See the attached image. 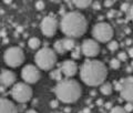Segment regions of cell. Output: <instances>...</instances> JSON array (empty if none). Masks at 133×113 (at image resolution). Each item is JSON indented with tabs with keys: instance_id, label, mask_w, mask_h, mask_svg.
Masks as SVG:
<instances>
[{
	"instance_id": "6da1fadb",
	"label": "cell",
	"mask_w": 133,
	"mask_h": 113,
	"mask_svg": "<svg viewBox=\"0 0 133 113\" xmlns=\"http://www.w3.org/2000/svg\"><path fill=\"white\" fill-rule=\"evenodd\" d=\"M61 31L69 38H79L84 35L88 28V22L81 12L70 11L63 15L60 21Z\"/></svg>"
},
{
	"instance_id": "7a4b0ae2",
	"label": "cell",
	"mask_w": 133,
	"mask_h": 113,
	"mask_svg": "<svg viewBox=\"0 0 133 113\" xmlns=\"http://www.w3.org/2000/svg\"><path fill=\"white\" fill-rule=\"evenodd\" d=\"M108 75V70L101 61L88 60L81 65L80 77L81 80L90 87L103 84Z\"/></svg>"
},
{
	"instance_id": "3957f363",
	"label": "cell",
	"mask_w": 133,
	"mask_h": 113,
	"mask_svg": "<svg viewBox=\"0 0 133 113\" xmlns=\"http://www.w3.org/2000/svg\"><path fill=\"white\" fill-rule=\"evenodd\" d=\"M81 85L73 79H63L55 88V93L59 101L63 103H72L81 97Z\"/></svg>"
},
{
	"instance_id": "277c9868",
	"label": "cell",
	"mask_w": 133,
	"mask_h": 113,
	"mask_svg": "<svg viewBox=\"0 0 133 113\" xmlns=\"http://www.w3.org/2000/svg\"><path fill=\"white\" fill-rule=\"evenodd\" d=\"M35 61L38 68L42 70L52 69L57 63V54L56 51L50 48L40 49L35 56Z\"/></svg>"
},
{
	"instance_id": "5b68a950",
	"label": "cell",
	"mask_w": 133,
	"mask_h": 113,
	"mask_svg": "<svg viewBox=\"0 0 133 113\" xmlns=\"http://www.w3.org/2000/svg\"><path fill=\"white\" fill-rule=\"evenodd\" d=\"M10 94L15 101L19 103H26L32 98V89L26 82H18L12 85Z\"/></svg>"
},
{
	"instance_id": "8992f818",
	"label": "cell",
	"mask_w": 133,
	"mask_h": 113,
	"mask_svg": "<svg viewBox=\"0 0 133 113\" xmlns=\"http://www.w3.org/2000/svg\"><path fill=\"white\" fill-rule=\"evenodd\" d=\"M3 60L7 65L11 68H16L23 63L24 61V53L20 47H10L8 48L5 54H3Z\"/></svg>"
},
{
	"instance_id": "52a82bcc",
	"label": "cell",
	"mask_w": 133,
	"mask_h": 113,
	"mask_svg": "<svg viewBox=\"0 0 133 113\" xmlns=\"http://www.w3.org/2000/svg\"><path fill=\"white\" fill-rule=\"evenodd\" d=\"M92 36L97 41L100 42H108L113 37V28L109 23L99 22L92 29Z\"/></svg>"
},
{
	"instance_id": "ba28073f",
	"label": "cell",
	"mask_w": 133,
	"mask_h": 113,
	"mask_svg": "<svg viewBox=\"0 0 133 113\" xmlns=\"http://www.w3.org/2000/svg\"><path fill=\"white\" fill-rule=\"evenodd\" d=\"M21 77L26 83H36L40 80L41 73L38 67L32 65V64H27L24 68H22L21 71Z\"/></svg>"
},
{
	"instance_id": "9c48e42d",
	"label": "cell",
	"mask_w": 133,
	"mask_h": 113,
	"mask_svg": "<svg viewBox=\"0 0 133 113\" xmlns=\"http://www.w3.org/2000/svg\"><path fill=\"white\" fill-rule=\"evenodd\" d=\"M40 28L45 37H53L58 29V20L53 16H47L41 21Z\"/></svg>"
},
{
	"instance_id": "30bf717a",
	"label": "cell",
	"mask_w": 133,
	"mask_h": 113,
	"mask_svg": "<svg viewBox=\"0 0 133 113\" xmlns=\"http://www.w3.org/2000/svg\"><path fill=\"white\" fill-rule=\"evenodd\" d=\"M81 51L85 57H97L100 52V45L97 40L85 39L81 44Z\"/></svg>"
},
{
	"instance_id": "8fae6325",
	"label": "cell",
	"mask_w": 133,
	"mask_h": 113,
	"mask_svg": "<svg viewBox=\"0 0 133 113\" xmlns=\"http://www.w3.org/2000/svg\"><path fill=\"white\" fill-rule=\"evenodd\" d=\"M122 89L121 95L122 98L129 103H133V77H128L121 81Z\"/></svg>"
},
{
	"instance_id": "7c38bea8",
	"label": "cell",
	"mask_w": 133,
	"mask_h": 113,
	"mask_svg": "<svg viewBox=\"0 0 133 113\" xmlns=\"http://www.w3.org/2000/svg\"><path fill=\"white\" fill-rule=\"evenodd\" d=\"M77 70H78V67H77V63L72 60H65L62 62L61 64V71L63 75L68 78H71L73 77L74 74L77 73Z\"/></svg>"
},
{
	"instance_id": "4fadbf2b",
	"label": "cell",
	"mask_w": 133,
	"mask_h": 113,
	"mask_svg": "<svg viewBox=\"0 0 133 113\" xmlns=\"http://www.w3.org/2000/svg\"><path fill=\"white\" fill-rule=\"evenodd\" d=\"M0 82L2 87H10L16 84V74L10 70H2L1 75H0Z\"/></svg>"
},
{
	"instance_id": "5bb4252c",
	"label": "cell",
	"mask_w": 133,
	"mask_h": 113,
	"mask_svg": "<svg viewBox=\"0 0 133 113\" xmlns=\"http://www.w3.org/2000/svg\"><path fill=\"white\" fill-rule=\"evenodd\" d=\"M18 107L8 99H1L0 101V113H18Z\"/></svg>"
},
{
	"instance_id": "9a60e30c",
	"label": "cell",
	"mask_w": 133,
	"mask_h": 113,
	"mask_svg": "<svg viewBox=\"0 0 133 113\" xmlns=\"http://www.w3.org/2000/svg\"><path fill=\"white\" fill-rule=\"evenodd\" d=\"M63 45L65 51H73V49L76 48V41H74L72 38H66V39H63Z\"/></svg>"
},
{
	"instance_id": "2e32d148",
	"label": "cell",
	"mask_w": 133,
	"mask_h": 113,
	"mask_svg": "<svg viewBox=\"0 0 133 113\" xmlns=\"http://www.w3.org/2000/svg\"><path fill=\"white\" fill-rule=\"evenodd\" d=\"M92 1H90V0H74L73 1V5L76 6L77 8L79 9H85V8H88L90 5H92Z\"/></svg>"
},
{
	"instance_id": "e0dca14e",
	"label": "cell",
	"mask_w": 133,
	"mask_h": 113,
	"mask_svg": "<svg viewBox=\"0 0 133 113\" xmlns=\"http://www.w3.org/2000/svg\"><path fill=\"white\" fill-rule=\"evenodd\" d=\"M53 47H55V51L58 52L59 54H63L65 52V49L63 45V40H57Z\"/></svg>"
},
{
	"instance_id": "ac0fdd59",
	"label": "cell",
	"mask_w": 133,
	"mask_h": 113,
	"mask_svg": "<svg viewBox=\"0 0 133 113\" xmlns=\"http://www.w3.org/2000/svg\"><path fill=\"white\" fill-rule=\"evenodd\" d=\"M100 91H101V93L104 94V95H110L112 93V85H111V83H109V82L103 83V84L101 85V88H100Z\"/></svg>"
},
{
	"instance_id": "d6986e66",
	"label": "cell",
	"mask_w": 133,
	"mask_h": 113,
	"mask_svg": "<svg viewBox=\"0 0 133 113\" xmlns=\"http://www.w3.org/2000/svg\"><path fill=\"white\" fill-rule=\"evenodd\" d=\"M40 43H41V41L36 37L30 38L29 41H28V45H29L30 49H38L40 47Z\"/></svg>"
},
{
	"instance_id": "ffe728a7",
	"label": "cell",
	"mask_w": 133,
	"mask_h": 113,
	"mask_svg": "<svg viewBox=\"0 0 133 113\" xmlns=\"http://www.w3.org/2000/svg\"><path fill=\"white\" fill-rule=\"evenodd\" d=\"M62 71L61 69H56V70H53L52 72H51V78L53 79V80H57V81H61L62 80Z\"/></svg>"
},
{
	"instance_id": "44dd1931",
	"label": "cell",
	"mask_w": 133,
	"mask_h": 113,
	"mask_svg": "<svg viewBox=\"0 0 133 113\" xmlns=\"http://www.w3.org/2000/svg\"><path fill=\"white\" fill-rule=\"evenodd\" d=\"M118 48H119V43L114 40H111L109 44H108V49H109L110 51H115V50H118Z\"/></svg>"
},
{
	"instance_id": "7402d4cb",
	"label": "cell",
	"mask_w": 133,
	"mask_h": 113,
	"mask_svg": "<svg viewBox=\"0 0 133 113\" xmlns=\"http://www.w3.org/2000/svg\"><path fill=\"white\" fill-rule=\"evenodd\" d=\"M110 68L112 69H119L120 68V60L119 59H112L110 61Z\"/></svg>"
},
{
	"instance_id": "603a6c76",
	"label": "cell",
	"mask_w": 133,
	"mask_h": 113,
	"mask_svg": "<svg viewBox=\"0 0 133 113\" xmlns=\"http://www.w3.org/2000/svg\"><path fill=\"white\" fill-rule=\"evenodd\" d=\"M110 113H129L125 111V109L122 108V107H114L111 109V112Z\"/></svg>"
},
{
	"instance_id": "cb8c5ba5",
	"label": "cell",
	"mask_w": 133,
	"mask_h": 113,
	"mask_svg": "<svg viewBox=\"0 0 133 113\" xmlns=\"http://www.w3.org/2000/svg\"><path fill=\"white\" fill-rule=\"evenodd\" d=\"M82 51H81V48L79 49V48H76L72 51V58L73 59H79V58H80V53H81Z\"/></svg>"
},
{
	"instance_id": "d4e9b609",
	"label": "cell",
	"mask_w": 133,
	"mask_h": 113,
	"mask_svg": "<svg viewBox=\"0 0 133 113\" xmlns=\"http://www.w3.org/2000/svg\"><path fill=\"white\" fill-rule=\"evenodd\" d=\"M118 59H119L120 61H127L128 54H127L125 52H120V53L118 54Z\"/></svg>"
},
{
	"instance_id": "484cf974",
	"label": "cell",
	"mask_w": 133,
	"mask_h": 113,
	"mask_svg": "<svg viewBox=\"0 0 133 113\" xmlns=\"http://www.w3.org/2000/svg\"><path fill=\"white\" fill-rule=\"evenodd\" d=\"M124 109H125V111L127 112H132L133 111V103H125V105H124Z\"/></svg>"
},
{
	"instance_id": "4316f807",
	"label": "cell",
	"mask_w": 133,
	"mask_h": 113,
	"mask_svg": "<svg viewBox=\"0 0 133 113\" xmlns=\"http://www.w3.org/2000/svg\"><path fill=\"white\" fill-rule=\"evenodd\" d=\"M36 6H37V9L38 10H43L44 9V2L43 1H37Z\"/></svg>"
},
{
	"instance_id": "83f0119b",
	"label": "cell",
	"mask_w": 133,
	"mask_h": 113,
	"mask_svg": "<svg viewBox=\"0 0 133 113\" xmlns=\"http://www.w3.org/2000/svg\"><path fill=\"white\" fill-rule=\"evenodd\" d=\"M131 7H129V3H123V5L121 6V10L122 11H129V9H130Z\"/></svg>"
},
{
	"instance_id": "f1b7e54d",
	"label": "cell",
	"mask_w": 133,
	"mask_h": 113,
	"mask_svg": "<svg viewBox=\"0 0 133 113\" xmlns=\"http://www.w3.org/2000/svg\"><path fill=\"white\" fill-rule=\"evenodd\" d=\"M92 7H93V9H95V10H99V9H101V6H100V2H98V1H94L93 3H92Z\"/></svg>"
},
{
	"instance_id": "f546056e",
	"label": "cell",
	"mask_w": 133,
	"mask_h": 113,
	"mask_svg": "<svg viewBox=\"0 0 133 113\" xmlns=\"http://www.w3.org/2000/svg\"><path fill=\"white\" fill-rule=\"evenodd\" d=\"M114 5V1L113 0H107V1H104V6L105 7H111Z\"/></svg>"
},
{
	"instance_id": "4dcf8cb0",
	"label": "cell",
	"mask_w": 133,
	"mask_h": 113,
	"mask_svg": "<svg viewBox=\"0 0 133 113\" xmlns=\"http://www.w3.org/2000/svg\"><path fill=\"white\" fill-rule=\"evenodd\" d=\"M58 104H59V102H58V100H52L51 102H50V107L51 108H57Z\"/></svg>"
},
{
	"instance_id": "1f68e13d",
	"label": "cell",
	"mask_w": 133,
	"mask_h": 113,
	"mask_svg": "<svg viewBox=\"0 0 133 113\" xmlns=\"http://www.w3.org/2000/svg\"><path fill=\"white\" fill-rule=\"evenodd\" d=\"M122 89V84H121V82H115V90H118V91H121Z\"/></svg>"
},
{
	"instance_id": "d6a6232c",
	"label": "cell",
	"mask_w": 133,
	"mask_h": 113,
	"mask_svg": "<svg viewBox=\"0 0 133 113\" xmlns=\"http://www.w3.org/2000/svg\"><path fill=\"white\" fill-rule=\"evenodd\" d=\"M24 109H26V103H20V105L18 107V111L20 112V111L24 110Z\"/></svg>"
},
{
	"instance_id": "836d02e7",
	"label": "cell",
	"mask_w": 133,
	"mask_h": 113,
	"mask_svg": "<svg viewBox=\"0 0 133 113\" xmlns=\"http://www.w3.org/2000/svg\"><path fill=\"white\" fill-rule=\"evenodd\" d=\"M129 15H130V18H131V20L133 21V5L131 6V8H130V11H129Z\"/></svg>"
},
{
	"instance_id": "e575fe53",
	"label": "cell",
	"mask_w": 133,
	"mask_h": 113,
	"mask_svg": "<svg viewBox=\"0 0 133 113\" xmlns=\"http://www.w3.org/2000/svg\"><path fill=\"white\" fill-rule=\"evenodd\" d=\"M114 14H115V11H109L108 12V17H109V18H112V17L114 16Z\"/></svg>"
},
{
	"instance_id": "d590c367",
	"label": "cell",
	"mask_w": 133,
	"mask_h": 113,
	"mask_svg": "<svg viewBox=\"0 0 133 113\" xmlns=\"http://www.w3.org/2000/svg\"><path fill=\"white\" fill-rule=\"evenodd\" d=\"M129 56L133 58V48H130V49H129Z\"/></svg>"
},
{
	"instance_id": "8d00e7d4",
	"label": "cell",
	"mask_w": 133,
	"mask_h": 113,
	"mask_svg": "<svg viewBox=\"0 0 133 113\" xmlns=\"http://www.w3.org/2000/svg\"><path fill=\"white\" fill-rule=\"evenodd\" d=\"M26 113H38L36 110H33V109H30V110H27Z\"/></svg>"
},
{
	"instance_id": "74e56055",
	"label": "cell",
	"mask_w": 133,
	"mask_h": 113,
	"mask_svg": "<svg viewBox=\"0 0 133 113\" xmlns=\"http://www.w3.org/2000/svg\"><path fill=\"white\" fill-rule=\"evenodd\" d=\"M105 108H107V109H111V108H112V103H111V102H107Z\"/></svg>"
},
{
	"instance_id": "f35d334b",
	"label": "cell",
	"mask_w": 133,
	"mask_h": 113,
	"mask_svg": "<svg viewBox=\"0 0 133 113\" xmlns=\"http://www.w3.org/2000/svg\"><path fill=\"white\" fill-rule=\"evenodd\" d=\"M132 70H133L132 67H128V68H127V71H128V72H132Z\"/></svg>"
},
{
	"instance_id": "ab89813d",
	"label": "cell",
	"mask_w": 133,
	"mask_h": 113,
	"mask_svg": "<svg viewBox=\"0 0 133 113\" xmlns=\"http://www.w3.org/2000/svg\"><path fill=\"white\" fill-rule=\"evenodd\" d=\"M83 113H90V109H84V110H83Z\"/></svg>"
},
{
	"instance_id": "60d3db41",
	"label": "cell",
	"mask_w": 133,
	"mask_h": 113,
	"mask_svg": "<svg viewBox=\"0 0 133 113\" xmlns=\"http://www.w3.org/2000/svg\"><path fill=\"white\" fill-rule=\"evenodd\" d=\"M125 43H127L128 45H129V44H131V43H132V40H131V39H128V40H127V42H125Z\"/></svg>"
},
{
	"instance_id": "b9f144b4",
	"label": "cell",
	"mask_w": 133,
	"mask_h": 113,
	"mask_svg": "<svg viewBox=\"0 0 133 113\" xmlns=\"http://www.w3.org/2000/svg\"><path fill=\"white\" fill-rule=\"evenodd\" d=\"M102 103H103V102H102V100H98V101H97V104H98V105H101Z\"/></svg>"
},
{
	"instance_id": "7bdbcfd3",
	"label": "cell",
	"mask_w": 133,
	"mask_h": 113,
	"mask_svg": "<svg viewBox=\"0 0 133 113\" xmlns=\"http://www.w3.org/2000/svg\"><path fill=\"white\" fill-rule=\"evenodd\" d=\"M6 35H7V33H6V30H2V31H1V37H3V36L6 37Z\"/></svg>"
},
{
	"instance_id": "ee69618b",
	"label": "cell",
	"mask_w": 133,
	"mask_h": 113,
	"mask_svg": "<svg viewBox=\"0 0 133 113\" xmlns=\"http://www.w3.org/2000/svg\"><path fill=\"white\" fill-rule=\"evenodd\" d=\"M70 111H71V110H70V108H65L64 109V112H66V113H69Z\"/></svg>"
},
{
	"instance_id": "f6af8a7d",
	"label": "cell",
	"mask_w": 133,
	"mask_h": 113,
	"mask_svg": "<svg viewBox=\"0 0 133 113\" xmlns=\"http://www.w3.org/2000/svg\"><path fill=\"white\" fill-rule=\"evenodd\" d=\"M95 94H97V93H95V91H92V92H91V95H93V97H94Z\"/></svg>"
},
{
	"instance_id": "bcb514c9",
	"label": "cell",
	"mask_w": 133,
	"mask_h": 113,
	"mask_svg": "<svg viewBox=\"0 0 133 113\" xmlns=\"http://www.w3.org/2000/svg\"><path fill=\"white\" fill-rule=\"evenodd\" d=\"M5 3H11V1H9V0H5Z\"/></svg>"
},
{
	"instance_id": "7dc6e473",
	"label": "cell",
	"mask_w": 133,
	"mask_h": 113,
	"mask_svg": "<svg viewBox=\"0 0 133 113\" xmlns=\"http://www.w3.org/2000/svg\"><path fill=\"white\" fill-rule=\"evenodd\" d=\"M131 67H132V68H133V61H132V63H131Z\"/></svg>"
},
{
	"instance_id": "c3c4849f",
	"label": "cell",
	"mask_w": 133,
	"mask_h": 113,
	"mask_svg": "<svg viewBox=\"0 0 133 113\" xmlns=\"http://www.w3.org/2000/svg\"><path fill=\"white\" fill-rule=\"evenodd\" d=\"M102 113H105V112H102Z\"/></svg>"
}]
</instances>
